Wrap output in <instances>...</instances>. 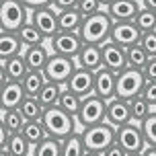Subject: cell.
I'll use <instances>...</instances> for the list:
<instances>
[{"mask_svg": "<svg viewBox=\"0 0 156 156\" xmlns=\"http://www.w3.org/2000/svg\"><path fill=\"white\" fill-rule=\"evenodd\" d=\"M111 29H113V19L107 15V10L103 8L99 12L90 16H84V21L78 29V35L84 43H94V45H103L105 41H109Z\"/></svg>", "mask_w": 156, "mask_h": 156, "instance_id": "1", "label": "cell"}, {"mask_svg": "<svg viewBox=\"0 0 156 156\" xmlns=\"http://www.w3.org/2000/svg\"><path fill=\"white\" fill-rule=\"evenodd\" d=\"M41 121L45 125L47 136L51 138H58V140H64L68 138L70 133L76 132V117L70 115L68 111H64L60 105H54V107H47L41 115Z\"/></svg>", "mask_w": 156, "mask_h": 156, "instance_id": "2", "label": "cell"}, {"mask_svg": "<svg viewBox=\"0 0 156 156\" xmlns=\"http://www.w3.org/2000/svg\"><path fill=\"white\" fill-rule=\"evenodd\" d=\"M80 138H82V144H84L86 152L103 154L115 142V127L111 123H107V121L86 125V127L80 129Z\"/></svg>", "mask_w": 156, "mask_h": 156, "instance_id": "3", "label": "cell"}, {"mask_svg": "<svg viewBox=\"0 0 156 156\" xmlns=\"http://www.w3.org/2000/svg\"><path fill=\"white\" fill-rule=\"evenodd\" d=\"M146 84V76L144 70L140 68H132L127 66L121 72H117V82H115V97L132 101L133 97H138L142 93V88Z\"/></svg>", "mask_w": 156, "mask_h": 156, "instance_id": "4", "label": "cell"}, {"mask_svg": "<svg viewBox=\"0 0 156 156\" xmlns=\"http://www.w3.org/2000/svg\"><path fill=\"white\" fill-rule=\"evenodd\" d=\"M31 10L23 4V0H2L0 4V27L2 31L16 33L29 19Z\"/></svg>", "mask_w": 156, "mask_h": 156, "instance_id": "5", "label": "cell"}, {"mask_svg": "<svg viewBox=\"0 0 156 156\" xmlns=\"http://www.w3.org/2000/svg\"><path fill=\"white\" fill-rule=\"evenodd\" d=\"M105 111H107V101L105 99H101L99 94H94V93L86 94V97H82V103H80L76 123L80 127L101 123V121H105Z\"/></svg>", "mask_w": 156, "mask_h": 156, "instance_id": "6", "label": "cell"}, {"mask_svg": "<svg viewBox=\"0 0 156 156\" xmlns=\"http://www.w3.org/2000/svg\"><path fill=\"white\" fill-rule=\"evenodd\" d=\"M115 142L127 154H140L142 150L148 146L140 123H136V121H129V123H125V125L115 127Z\"/></svg>", "mask_w": 156, "mask_h": 156, "instance_id": "7", "label": "cell"}, {"mask_svg": "<svg viewBox=\"0 0 156 156\" xmlns=\"http://www.w3.org/2000/svg\"><path fill=\"white\" fill-rule=\"evenodd\" d=\"M76 60L74 58H68V55H60V54H49L45 62V68H43V74H45L47 80H54V82H60V84H66V80L72 76V72L76 70Z\"/></svg>", "mask_w": 156, "mask_h": 156, "instance_id": "8", "label": "cell"}, {"mask_svg": "<svg viewBox=\"0 0 156 156\" xmlns=\"http://www.w3.org/2000/svg\"><path fill=\"white\" fill-rule=\"evenodd\" d=\"M49 41V49L54 54H60V55H68V58H74L80 54V49L84 45V41L80 39L78 31H58Z\"/></svg>", "mask_w": 156, "mask_h": 156, "instance_id": "9", "label": "cell"}, {"mask_svg": "<svg viewBox=\"0 0 156 156\" xmlns=\"http://www.w3.org/2000/svg\"><path fill=\"white\" fill-rule=\"evenodd\" d=\"M31 21L39 31L43 33L45 39H51L60 31V27H58V10L54 6H43V8H37V10H31Z\"/></svg>", "mask_w": 156, "mask_h": 156, "instance_id": "10", "label": "cell"}, {"mask_svg": "<svg viewBox=\"0 0 156 156\" xmlns=\"http://www.w3.org/2000/svg\"><path fill=\"white\" fill-rule=\"evenodd\" d=\"M64 86H66L68 90H72L74 94H78V97L93 94L94 93V72L76 66V70L72 72V76L66 80Z\"/></svg>", "mask_w": 156, "mask_h": 156, "instance_id": "11", "label": "cell"}, {"mask_svg": "<svg viewBox=\"0 0 156 156\" xmlns=\"http://www.w3.org/2000/svg\"><path fill=\"white\" fill-rule=\"evenodd\" d=\"M103 51V66L109 68L111 72H121L123 68H127V55H125V47L117 45L115 41H105L101 45Z\"/></svg>", "mask_w": 156, "mask_h": 156, "instance_id": "12", "label": "cell"}, {"mask_svg": "<svg viewBox=\"0 0 156 156\" xmlns=\"http://www.w3.org/2000/svg\"><path fill=\"white\" fill-rule=\"evenodd\" d=\"M140 37H142V31L136 27L133 21H117V23H113L109 39L121 47H129L133 43H138Z\"/></svg>", "mask_w": 156, "mask_h": 156, "instance_id": "13", "label": "cell"}, {"mask_svg": "<svg viewBox=\"0 0 156 156\" xmlns=\"http://www.w3.org/2000/svg\"><path fill=\"white\" fill-rule=\"evenodd\" d=\"M105 121L111 123L113 127L125 125L132 121V109H129V101L113 97L111 101H107V111H105Z\"/></svg>", "mask_w": 156, "mask_h": 156, "instance_id": "14", "label": "cell"}, {"mask_svg": "<svg viewBox=\"0 0 156 156\" xmlns=\"http://www.w3.org/2000/svg\"><path fill=\"white\" fill-rule=\"evenodd\" d=\"M115 82H117V74L111 72L109 68H99L94 72V94H99L105 101H111L115 97Z\"/></svg>", "mask_w": 156, "mask_h": 156, "instance_id": "15", "label": "cell"}, {"mask_svg": "<svg viewBox=\"0 0 156 156\" xmlns=\"http://www.w3.org/2000/svg\"><path fill=\"white\" fill-rule=\"evenodd\" d=\"M25 88L21 80H6V84L0 88V103H2V111L4 109H19V105L23 103Z\"/></svg>", "mask_w": 156, "mask_h": 156, "instance_id": "16", "label": "cell"}, {"mask_svg": "<svg viewBox=\"0 0 156 156\" xmlns=\"http://www.w3.org/2000/svg\"><path fill=\"white\" fill-rule=\"evenodd\" d=\"M140 6L142 4L136 2V0H113L111 4L105 6V10L113 19V23H117V21H133V16L138 15Z\"/></svg>", "mask_w": 156, "mask_h": 156, "instance_id": "17", "label": "cell"}, {"mask_svg": "<svg viewBox=\"0 0 156 156\" xmlns=\"http://www.w3.org/2000/svg\"><path fill=\"white\" fill-rule=\"evenodd\" d=\"M76 64L80 68H86L90 72H97L99 68H103V51L101 45H94V43H84L80 54L76 55Z\"/></svg>", "mask_w": 156, "mask_h": 156, "instance_id": "18", "label": "cell"}, {"mask_svg": "<svg viewBox=\"0 0 156 156\" xmlns=\"http://www.w3.org/2000/svg\"><path fill=\"white\" fill-rule=\"evenodd\" d=\"M23 43L16 33H10V31H0V62H6L8 58L12 55H19L23 54Z\"/></svg>", "mask_w": 156, "mask_h": 156, "instance_id": "19", "label": "cell"}, {"mask_svg": "<svg viewBox=\"0 0 156 156\" xmlns=\"http://www.w3.org/2000/svg\"><path fill=\"white\" fill-rule=\"evenodd\" d=\"M49 54H51V51H49L43 43L25 47V49H23L25 62H27V66H29V70H43V68H45L47 58H49Z\"/></svg>", "mask_w": 156, "mask_h": 156, "instance_id": "20", "label": "cell"}, {"mask_svg": "<svg viewBox=\"0 0 156 156\" xmlns=\"http://www.w3.org/2000/svg\"><path fill=\"white\" fill-rule=\"evenodd\" d=\"M4 150L10 156H29L33 152V144H29L25 140V136L21 132H16V133H8L6 136Z\"/></svg>", "mask_w": 156, "mask_h": 156, "instance_id": "21", "label": "cell"}, {"mask_svg": "<svg viewBox=\"0 0 156 156\" xmlns=\"http://www.w3.org/2000/svg\"><path fill=\"white\" fill-rule=\"evenodd\" d=\"M82 21H84V16H82V12L78 8L58 10V27H60V31H78Z\"/></svg>", "mask_w": 156, "mask_h": 156, "instance_id": "22", "label": "cell"}, {"mask_svg": "<svg viewBox=\"0 0 156 156\" xmlns=\"http://www.w3.org/2000/svg\"><path fill=\"white\" fill-rule=\"evenodd\" d=\"M64 90V84H60V82H54V80H47L45 84H43V88L37 93V101L43 105V107H54V105H58V101H60V94H62Z\"/></svg>", "mask_w": 156, "mask_h": 156, "instance_id": "23", "label": "cell"}, {"mask_svg": "<svg viewBox=\"0 0 156 156\" xmlns=\"http://www.w3.org/2000/svg\"><path fill=\"white\" fill-rule=\"evenodd\" d=\"M16 35H19V39H21V43H23V47H31V45H39V43H45L47 39L43 37V33L39 31L37 27L33 25V21L29 19L27 23L16 31Z\"/></svg>", "mask_w": 156, "mask_h": 156, "instance_id": "24", "label": "cell"}, {"mask_svg": "<svg viewBox=\"0 0 156 156\" xmlns=\"http://www.w3.org/2000/svg\"><path fill=\"white\" fill-rule=\"evenodd\" d=\"M45 82H47V78L43 74V70H29L23 76V80H21V84L25 88V94H29V97H37V93L43 88Z\"/></svg>", "mask_w": 156, "mask_h": 156, "instance_id": "25", "label": "cell"}, {"mask_svg": "<svg viewBox=\"0 0 156 156\" xmlns=\"http://www.w3.org/2000/svg\"><path fill=\"white\" fill-rule=\"evenodd\" d=\"M21 133L25 136V140L29 142V144H33V146L47 136L45 125H43L41 119H27V121L23 123V127H21Z\"/></svg>", "mask_w": 156, "mask_h": 156, "instance_id": "26", "label": "cell"}, {"mask_svg": "<svg viewBox=\"0 0 156 156\" xmlns=\"http://www.w3.org/2000/svg\"><path fill=\"white\" fill-rule=\"evenodd\" d=\"M4 64V70H6V76L8 80H23V76L29 72V66L25 62V55L19 54V55H12V58H8Z\"/></svg>", "mask_w": 156, "mask_h": 156, "instance_id": "27", "label": "cell"}, {"mask_svg": "<svg viewBox=\"0 0 156 156\" xmlns=\"http://www.w3.org/2000/svg\"><path fill=\"white\" fill-rule=\"evenodd\" d=\"M33 156H62V140L45 136L41 142L33 146Z\"/></svg>", "mask_w": 156, "mask_h": 156, "instance_id": "28", "label": "cell"}, {"mask_svg": "<svg viewBox=\"0 0 156 156\" xmlns=\"http://www.w3.org/2000/svg\"><path fill=\"white\" fill-rule=\"evenodd\" d=\"M19 111H21V115H23L25 121H27V119H41L45 107L37 101V97H29V94H27L23 99V103L19 105Z\"/></svg>", "mask_w": 156, "mask_h": 156, "instance_id": "29", "label": "cell"}, {"mask_svg": "<svg viewBox=\"0 0 156 156\" xmlns=\"http://www.w3.org/2000/svg\"><path fill=\"white\" fill-rule=\"evenodd\" d=\"M129 109H132V121H136V123H140V121H144L146 117L152 113V111H156L152 105H150L142 94H138V97H133L132 101H129Z\"/></svg>", "mask_w": 156, "mask_h": 156, "instance_id": "30", "label": "cell"}, {"mask_svg": "<svg viewBox=\"0 0 156 156\" xmlns=\"http://www.w3.org/2000/svg\"><path fill=\"white\" fill-rule=\"evenodd\" d=\"M84 154L86 150L82 144V138H80V132H74L62 140V156H84Z\"/></svg>", "mask_w": 156, "mask_h": 156, "instance_id": "31", "label": "cell"}, {"mask_svg": "<svg viewBox=\"0 0 156 156\" xmlns=\"http://www.w3.org/2000/svg\"><path fill=\"white\" fill-rule=\"evenodd\" d=\"M0 119H2V123H4L8 133L21 132V127H23V123H25V117L21 115L19 109H4L0 113Z\"/></svg>", "mask_w": 156, "mask_h": 156, "instance_id": "32", "label": "cell"}, {"mask_svg": "<svg viewBox=\"0 0 156 156\" xmlns=\"http://www.w3.org/2000/svg\"><path fill=\"white\" fill-rule=\"evenodd\" d=\"M125 55H127V66H132V68H144L146 62H148L150 55L146 54V49L140 45V41L138 43H133V45L125 47Z\"/></svg>", "mask_w": 156, "mask_h": 156, "instance_id": "33", "label": "cell"}, {"mask_svg": "<svg viewBox=\"0 0 156 156\" xmlns=\"http://www.w3.org/2000/svg\"><path fill=\"white\" fill-rule=\"evenodd\" d=\"M133 23H136V27H138L142 33L154 31L156 29V12L150 10V8H146V6H140L138 15L133 16Z\"/></svg>", "mask_w": 156, "mask_h": 156, "instance_id": "34", "label": "cell"}, {"mask_svg": "<svg viewBox=\"0 0 156 156\" xmlns=\"http://www.w3.org/2000/svg\"><path fill=\"white\" fill-rule=\"evenodd\" d=\"M80 103H82V97L74 94L72 90H68V88L64 86V90H62V94H60V101H58V105H60L64 111H68L70 115L76 117V115H78V109H80Z\"/></svg>", "mask_w": 156, "mask_h": 156, "instance_id": "35", "label": "cell"}, {"mask_svg": "<svg viewBox=\"0 0 156 156\" xmlns=\"http://www.w3.org/2000/svg\"><path fill=\"white\" fill-rule=\"evenodd\" d=\"M140 127H142V132H144L146 144L156 146V111H152L144 121H140Z\"/></svg>", "mask_w": 156, "mask_h": 156, "instance_id": "36", "label": "cell"}, {"mask_svg": "<svg viewBox=\"0 0 156 156\" xmlns=\"http://www.w3.org/2000/svg\"><path fill=\"white\" fill-rule=\"evenodd\" d=\"M76 8L82 12V16H90L94 15V12H99V10H103V2L101 0H78Z\"/></svg>", "mask_w": 156, "mask_h": 156, "instance_id": "37", "label": "cell"}, {"mask_svg": "<svg viewBox=\"0 0 156 156\" xmlns=\"http://www.w3.org/2000/svg\"><path fill=\"white\" fill-rule=\"evenodd\" d=\"M140 45L146 49V54H148V55H156V29H154V31L142 33Z\"/></svg>", "mask_w": 156, "mask_h": 156, "instance_id": "38", "label": "cell"}, {"mask_svg": "<svg viewBox=\"0 0 156 156\" xmlns=\"http://www.w3.org/2000/svg\"><path fill=\"white\" fill-rule=\"evenodd\" d=\"M140 94L156 109V82H148V80H146V84H144V88H142Z\"/></svg>", "mask_w": 156, "mask_h": 156, "instance_id": "39", "label": "cell"}, {"mask_svg": "<svg viewBox=\"0 0 156 156\" xmlns=\"http://www.w3.org/2000/svg\"><path fill=\"white\" fill-rule=\"evenodd\" d=\"M142 70H144V76H146L148 82H156V55H150Z\"/></svg>", "mask_w": 156, "mask_h": 156, "instance_id": "40", "label": "cell"}, {"mask_svg": "<svg viewBox=\"0 0 156 156\" xmlns=\"http://www.w3.org/2000/svg\"><path fill=\"white\" fill-rule=\"evenodd\" d=\"M23 4L29 10H37V8H43V6H51L54 0H23Z\"/></svg>", "mask_w": 156, "mask_h": 156, "instance_id": "41", "label": "cell"}, {"mask_svg": "<svg viewBox=\"0 0 156 156\" xmlns=\"http://www.w3.org/2000/svg\"><path fill=\"white\" fill-rule=\"evenodd\" d=\"M103 156H127V152H125V150L121 148V146H119L117 142H113L109 148L103 152Z\"/></svg>", "mask_w": 156, "mask_h": 156, "instance_id": "42", "label": "cell"}, {"mask_svg": "<svg viewBox=\"0 0 156 156\" xmlns=\"http://www.w3.org/2000/svg\"><path fill=\"white\" fill-rule=\"evenodd\" d=\"M78 0H54V4L51 6L55 10H66V8H76Z\"/></svg>", "mask_w": 156, "mask_h": 156, "instance_id": "43", "label": "cell"}, {"mask_svg": "<svg viewBox=\"0 0 156 156\" xmlns=\"http://www.w3.org/2000/svg\"><path fill=\"white\" fill-rule=\"evenodd\" d=\"M6 127H4V123H2V119H0V148H4V142H6Z\"/></svg>", "mask_w": 156, "mask_h": 156, "instance_id": "44", "label": "cell"}, {"mask_svg": "<svg viewBox=\"0 0 156 156\" xmlns=\"http://www.w3.org/2000/svg\"><path fill=\"white\" fill-rule=\"evenodd\" d=\"M6 80H8V76H6V70H4V64L0 62V88L6 84Z\"/></svg>", "mask_w": 156, "mask_h": 156, "instance_id": "45", "label": "cell"}, {"mask_svg": "<svg viewBox=\"0 0 156 156\" xmlns=\"http://www.w3.org/2000/svg\"><path fill=\"white\" fill-rule=\"evenodd\" d=\"M142 156H156V146H146V148L142 150Z\"/></svg>", "mask_w": 156, "mask_h": 156, "instance_id": "46", "label": "cell"}, {"mask_svg": "<svg viewBox=\"0 0 156 156\" xmlns=\"http://www.w3.org/2000/svg\"><path fill=\"white\" fill-rule=\"evenodd\" d=\"M142 6H146V8L156 12V0H142Z\"/></svg>", "mask_w": 156, "mask_h": 156, "instance_id": "47", "label": "cell"}, {"mask_svg": "<svg viewBox=\"0 0 156 156\" xmlns=\"http://www.w3.org/2000/svg\"><path fill=\"white\" fill-rule=\"evenodd\" d=\"M0 156H10V154H8V152H6L4 148H0Z\"/></svg>", "mask_w": 156, "mask_h": 156, "instance_id": "48", "label": "cell"}, {"mask_svg": "<svg viewBox=\"0 0 156 156\" xmlns=\"http://www.w3.org/2000/svg\"><path fill=\"white\" fill-rule=\"evenodd\" d=\"M101 2H103V6H107V4H111L113 0H101Z\"/></svg>", "mask_w": 156, "mask_h": 156, "instance_id": "49", "label": "cell"}, {"mask_svg": "<svg viewBox=\"0 0 156 156\" xmlns=\"http://www.w3.org/2000/svg\"><path fill=\"white\" fill-rule=\"evenodd\" d=\"M84 156H103V154H94V152H86Z\"/></svg>", "mask_w": 156, "mask_h": 156, "instance_id": "50", "label": "cell"}, {"mask_svg": "<svg viewBox=\"0 0 156 156\" xmlns=\"http://www.w3.org/2000/svg\"><path fill=\"white\" fill-rule=\"evenodd\" d=\"M127 156H142V152H140V154H127Z\"/></svg>", "mask_w": 156, "mask_h": 156, "instance_id": "51", "label": "cell"}, {"mask_svg": "<svg viewBox=\"0 0 156 156\" xmlns=\"http://www.w3.org/2000/svg\"><path fill=\"white\" fill-rule=\"evenodd\" d=\"M0 113H2V103H0Z\"/></svg>", "mask_w": 156, "mask_h": 156, "instance_id": "52", "label": "cell"}, {"mask_svg": "<svg viewBox=\"0 0 156 156\" xmlns=\"http://www.w3.org/2000/svg\"><path fill=\"white\" fill-rule=\"evenodd\" d=\"M136 2H140V4H142V0H136Z\"/></svg>", "mask_w": 156, "mask_h": 156, "instance_id": "53", "label": "cell"}, {"mask_svg": "<svg viewBox=\"0 0 156 156\" xmlns=\"http://www.w3.org/2000/svg\"><path fill=\"white\" fill-rule=\"evenodd\" d=\"M0 4H2V0H0Z\"/></svg>", "mask_w": 156, "mask_h": 156, "instance_id": "54", "label": "cell"}, {"mask_svg": "<svg viewBox=\"0 0 156 156\" xmlns=\"http://www.w3.org/2000/svg\"><path fill=\"white\" fill-rule=\"evenodd\" d=\"M0 31H2V27H0Z\"/></svg>", "mask_w": 156, "mask_h": 156, "instance_id": "55", "label": "cell"}, {"mask_svg": "<svg viewBox=\"0 0 156 156\" xmlns=\"http://www.w3.org/2000/svg\"><path fill=\"white\" fill-rule=\"evenodd\" d=\"M29 156H33V154H29Z\"/></svg>", "mask_w": 156, "mask_h": 156, "instance_id": "56", "label": "cell"}]
</instances>
